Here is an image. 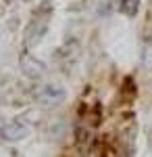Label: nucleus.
<instances>
[{"label":"nucleus","instance_id":"nucleus-4","mask_svg":"<svg viewBox=\"0 0 152 157\" xmlns=\"http://www.w3.org/2000/svg\"><path fill=\"white\" fill-rule=\"evenodd\" d=\"M138 9H140V0H121V4H119V11L129 17H133Z\"/></svg>","mask_w":152,"mask_h":157},{"label":"nucleus","instance_id":"nucleus-1","mask_svg":"<svg viewBox=\"0 0 152 157\" xmlns=\"http://www.w3.org/2000/svg\"><path fill=\"white\" fill-rule=\"evenodd\" d=\"M50 15H52V6L50 2H42V6H38L29 19V25L25 29V42L29 46H35L44 34L48 32V25H50Z\"/></svg>","mask_w":152,"mask_h":157},{"label":"nucleus","instance_id":"nucleus-2","mask_svg":"<svg viewBox=\"0 0 152 157\" xmlns=\"http://www.w3.org/2000/svg\"><path fill=\"white\" fill-rule=\"evenodd\" d=\"M29 132H31V128H29L25 121L13 120V121L4 124V126L0 128V140H2V143H9V145L21 143V140H25V138L29 136Z\"/></svg>","mask_w":152,"mask_h":157},{"label":"nucleus","instance_id":"nucleus-3","mask_svg":"<svg viewBox=\"0 0 152 157\" xmlns=\"http://www.w3.org/2000/svg\"><path fill=\"white\" fill-rule=\"evenodd\" d=\"M65 98V88H60L56 84H50L46 88H42V92H40V101L42 103H46V105H56Z\"/></svg>","mask_w":152,"mask_h":157}]
</instances>
